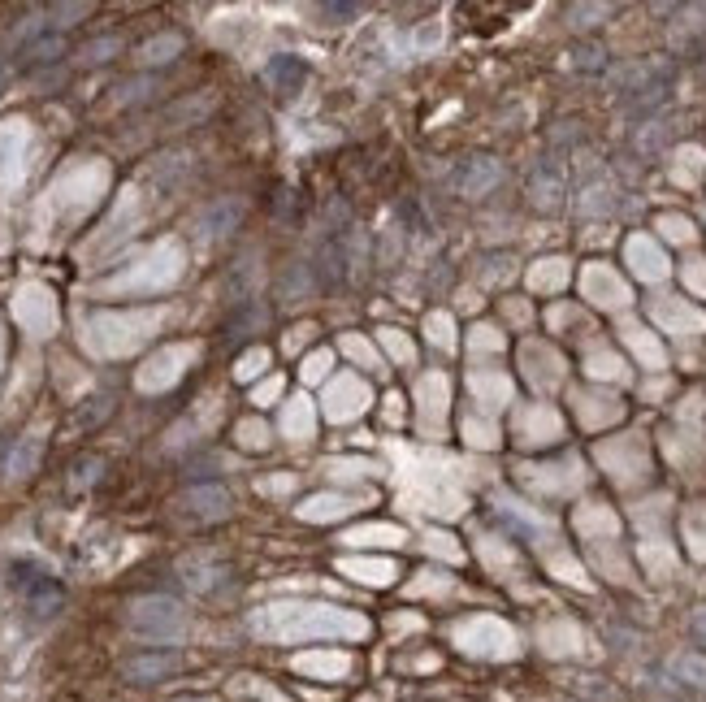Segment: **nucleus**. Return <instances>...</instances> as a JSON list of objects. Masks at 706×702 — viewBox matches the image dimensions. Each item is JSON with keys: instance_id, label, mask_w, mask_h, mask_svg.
<instances>
[{"instance_id": "19", "label": "nucleus", "mask_w": 706, "mask_h": 702, "mask_svg": "<svg viewBox=\"0 0 706 702\" xmlns=\"http://www.w3.org/2000/svg\"><path fill=\"white\" fill-rule=\"evenodd\" d=\"M655 321L659 325H668V330H702V317L694 308H685V304H672V299H663V304H655Z\"/></svg>"}, {"instance_id": "35", "label": "nucleus", "mask_w": 706, "mask_h": 702, "mask_svg": "<svg viewBox=\"0 0 706 702\" xmlns=\"http://www.w3.org/2000/svg\"><path fill=\"white\" fill-rule=\"evenodd\" d=\"M347 542H360V546H369V542H403V533H399V529H390V525H373V529L347 533Z\"/></svg>"}, {"instance_id": "10", "label": "nucleus", "mask_w": 706, "mask_h": 702, "mask_svg": "<svg viewBox=\"0 0 706 702\" xmlns=\"http://www.w3.org/2000/svg\"><path fill=\"white\" fill-rule=\"evenodd\" d=\"M325 399H330V403H325V412H330L334 421H351L356 412H364L369 390H364V382H356V377H334L330 395H325Z\"/></svg>"}, {"instance_id": "18", "label": "nucleus", "mask_w": 706, "mask_h": 702, "mask_svg": "<svg viewBox=\"0 0 706 702\" xmlns=\"http://www.w3.org/2000/svg\"><path fill=\"white\" fill-rule=\"evenodd\" d=\"M343 572H351L356 581H369V585L395 581V564H390V559H343Z\"/></svg>"}, {"instance_id": "24", "label": "nucleus", "mask_w": 706, "mask_h": 702, "mask_svg": "<svg viewBox=\"0 0 706 702\" xmlns=\"http://www.w3.org/2000/svg\"><path fill=\"white\" fill-rule=\"evenodd\" d=\"M473 390L481 395V403H507L512 399V382H507L503 373H473Z\"/></svg>"}, {"instance_id": "42", "label": "nucleus", "mask_w": 706, "mask_h": 702, "mask_svg": "<svg viewBox=\"0 0 706 702\" xmlns=\"http://www.w3.org/2000/svg\"><path fill=\"white\" fill-rule=\"evenodd\" d=\"M603 57H607V52L598 44H585V48L572 52V65H577V70H603Z\"/></svg>"}, {"instance_id": "58", "label": "nucleus", "mask_w": 706, "mask_h": 702, "mask_svg": "<svg viewBox=\"0 0 706 702\" xmlns=\"http://www.w3.org/2000/svg\"><path fill=\"white\" fill-rule=\"evenodd\" d=\"M325 369H330V356H325V351H321V356H312V360L304 364V377H321Z\"/></svg>"}, {"instance_id": "43", "label": "nucleus", "mask_w": 706, "mask_h": 702, "mask_svg": "<svg viewBox=\"0 0 706 702\" xmlns=\"http://www.w3.org/2000/svg\"><path fill=\"white\" fill-rule=\"evenodd\" d=\"M577 689H581L585 698H594V702H620L616 689H607L603 681H598V676H585V681H577Z\"/></svg>"}, {"instance_id": "34", "label": "nucleus", "mask_w": 706, "mask_h": 702, "mask_svg": "<svg viewBox=\"0 0 706 702\" xmlns=\"http://www.w3.org/2000/svg\"><path fill=\"white\" fill-rule=\"evenodd\" d=\"M286 429H291L295 438H308L312 434V408H308V399H295L291 408H286Z\"/></svg>"}, {"instance_id": "2", "label": "nucleus", "mask_w": 706, "mask_h": 702, "mask_svg": "<svg viewBox=\"0 0 706 702\" xmlns=\"http://www.w3.org/2000/svg\"><path fill=\"white\" fill-rule=\"evenodd\" d=\"M9 581H13V590L26 598V607H31L35 620L57 616L61 603H65L61 581L52 577V572L39 564V559H26V555H22V559H9Z\"/></svg>"}, {"instance_id": "60", "label": "nucleus", "mask_w": 706, "mask_h": 702, "mask_svg": "<svg viewBox=\"0 0 706 702\" xmlns=\"http://www.w3.org/2000/svg\"><path fill=\"white\" fill-rule=\"evenodd\" d=\"M5 74H9V65H5V57H0V83H5Z\"/></svg>"}, {"instance_id": "28", "label": "nucleus", "mask_w": 706, "mask_h": 702, "mask_svg": "<svg viewBox=\"0 0 706 702\" xmlns=\"http://www.w3.org/2000/svg\"><path fill=\"white\" fill-rule=\"evenodd\" d=\"M564 278H568V260H542V265L529 273V282L538 286V291H555V286H564Z\"/></svg>"}, {"instance_id": "26", "label": "nucleus", "mask_w": 706, "mask_h": 702, "mask_svg": "<svg viewBox=\"0 0 706 702\" xmlns=\"http://www.w3.org/2000/svg\"><path fill=\"white\" fill-rule=\"evenodd\" d=\"M672 676L689 689H706V659L702 655H676L672 659Z\"/></svg>"}, {"instance_id": "46", "label": "nucleus", "mask_w": 706, "mask_h": 702, "mask_svg": "<svg viewBox=\"0 0 706 702\" xmlns=\"http://www.w3.org/2000/svg\"><path fill=\"white\" fill-rule=\"evenodd\" d=\"M382 338H386L390 356H395V360H403V364H412V356H416V351H412V343H408V338H403L399 330H382Z\"/></svg>"}, {"instance_id": "53", "label": "nucleus", "mask_w": 706, "mask_h": 702, "mask_svg": "<svg viewBox=\"0 0 706 702\" xmlns=\"http://www.w3.org/2000/svg\"><path fill=\"white\" fill-rule=\"evenodd\" d=\"M603 5H581V9H572V26H594V18H603Z\"/></svg>"}, {"instance_id": "32", "label": "nucleus", "mask_w": 706, "mask_h": 702, "mask_svg": "<svg viewBox=\"0 0 706 702\" xmlns=\"http://www.w3.org/2000/svg\"><path fill=\"white\" fill-rule=\"evenodd\" d=\"M425 334H429V343H434L438 351H451V347H455V334H451V317H447V312H434V317L425 321Z\"/></svg>"}, {"instance_id": "52", "label": "nucleus", "mask_w": 706, "mask_h": 702, "mask_svg": "<svg viewBox=\"0 0 706 702\" xmlns=\"http://www.w3.org/2000/svg\"><path fill=\"white\" fill-rule=\"evenodd\" d=\"M590 369H594V377H620V373H624V364H620L616 356H594V360H590Z\"/></svg>"}, {"instance_id": "40", "label": "nucleus", "mask_w": 706, "mask_h": 702, "mask_svg": "<svg viewBox=\"0 0 706 702\" xmlns=\"http://www.w3.org/2000/svg\"><path fill=\"white\" fill-rule=\"evenodd\" d=\"M260 369H269V351H265V347H256V351H247V356L239 360V369H234V373H239V377H243V382H252V377H256Z\"/></svg>"}, {"instance_id": "9", "label": "nucleus", "mask_w": 706, "mask_h": 702, "mask_svg": "<svg viewBox=\"0 0 706 702\" xmlns=\"http://www.w3.org/2000/svg\"><path fill=\"white\" fill-rule=\"evenodd\" d=\"M581 286H585V295H590L594 304H603V308H624V304H629V286H624L607 265H590V269H585Z\"/></svg>"}, {"instance_id": "41", "label": "nucleus", "mask_w": 706, "mask_h": 702, "mask_svg": "<svg viewBox=\"0 0 706 702\" xmlns=\"http://www.w3.org/2000/svg\"><path fill=\"white\" fill-rule=\"evenodd\" d=\"M659 230L668 234L672 243H689V239H694V226H689L685 217H659Z\"/></svg>"}, {"instance_id": "49", "label": "nucleus", "mask_w": 706, "mask_h": 702, "mask_svg": "<svg viewBox=\"0 0 706 702\" xmlns=\"http://www.w3.org/2000/svg\"><path fill=\"white\" fill-rule=\"evenodd\" d=\"M204 113H208V100H182L178 109H169L165 122H182V117L191 122V117H204Z\"/></svg>"}, {"instance_id": "47", "label": "nucleus", "mask_w": 706, "mask_h": 702, "mask_svg": "<svg viewBox=\"0 0 706 702\" xmlns=\"http://www.w3.org/2000/svg\"><path fill=\"white\" fill-rule=\"evenodd\" d=\"M607 195H616V191H611V187H590V191H585V200H581V208H585V213H603V208L616 204V200H607Z\"/></svg>"}, {"instance_id": "13", "label": "nucleus", "mask_w": 706, "mask_h": 702, "mask_svg": "<svg viewBox=\"0 0 706 702\" xmlns=\"http://www.w3.org/2000/svg\"><path fill=\"white\" fill-rule=\"evenodd\" d=\"M304 78H308V65L299 57H291V52H278V57L265 65V83L273 91H282V96H291V91L304 87Z\"/></svg>"}, {"instance_id": "23", "label": "nucleus", "mask_w": 706, "mask_h": 702, "mask_svg": "<svg viewBox=\"0 0 706 702\" xmlns=\"http://www.w3.org/2000/svg\"><path fill=\"white\" fill-rule=\"evenodd\" d=\"M178 52H182V35L169 31V35L148 39V44L139 48V61H143V65H165V61H174Z\"/></svg>"}, {"instance_id": "3", "label": "nucleus", "mask_w": 706, "mask_h": 702, "mask_svg": "<svg viewBox=\"0 0 706 702\" xmlns=\"http://www.w3.org/2000/svg\"><path fill=\"white\" fill-rule=\"evenodd\" d=\"M126 624H130V633L148 637V642H178V637L187 633V611H182L174 598L152 594V598H135V603H130Z\"/></svg>"}, {"instance_id": "57", "label": "nucleus", "mask_w": 706, "mask_h": 702, "mask_svg": "<svg viewBox=\"0 0 706 702\" xmlns=\"http://www.w3.org/2000/svg\"><path fill=\"white\" fill-rule=\"evenodd\" d=\"M243 442H247V447H265V442H269V429H265V425H243Z\"/></svg>"}, {"instance_id": "38", "label": "nucleus", "mask_w": 706, "mask_h": 702, "mask_svg": "<svg viewBox=\"0 0 706 702\" xmlns=\"http://www.w3.org/2000/svg\"><path fill=\"white\" fill-rule=\"evenodd\" d=\"M39 460V438H26L18 451H13V460H9V473H31Z\"/></svg>"}, {"instance_id": "4", "label": "nucleus", "mask_w": 706, "mask_h": 702, "mask_svg": "<svg viewBox=\"0 0 706 702\" xmlns=\"http://www.w3.org/2000/svg\"><path fill=\"white\" fill-rule=\"evenodd\" d=\"M455 642H460L468 655H486V659H503V655H512V650H516L512 629L499 624V620H490V616L464 624V629L455 633Z\"/></svg>"}, {"instance_id": "54", "label": "nucleus", "mask_w": 706, "mask_h": 702, "mask_svg": "<svg viewBox=\"0 0 706 702\" xmlns=\"http://www.w3.org/2000/svg\"><path fill=\"white\" fill-rule=\"evenodd\" d=\"M343 473V477H369L373 473V464H356V460H338V464H330V473Z\"/></svg>"}, {"instance_id": "20", "label": "nucleus", "mask_w": 706, "mask_h": 702, "mask_svg": "<svg viewBox=\"0 0 706 702\" xmlns=\"http://www.w3.org/2000/svg\"><path fill=\"white\" fill-rule=\"evenodd\" d=\"M421 399H425V429H442V412H447V382L442 377H425L421 382Z\"/></svg>"}, {"instance_id": "56", "label": "nucleus", "mask_w": 706, "mask_h": 702, "mask_svg": "<svg viewBox=\"0 0 706 702\" xmlns=\"http://www.w3.org/2000/svg\"><path fill=\"white\" fill-rule=\"evenodd\" d=\"M438 39H442V26L429 22V26H421V31H416V48H434Z\"/></svg>"}, {"instance_id": "29", "label": "nucleus", "mask_w": 706, "mask_h": 702, "mask_svg": "<svg viewBox=\"0 0 706 702\" xmlns=\"http://www.w3.org/2000/svg\"><path fill=\"white\" fill-rule=\"evenodd\" d=\"M295 668H304V672H321V676H343L351 668V659L347 655H304L295 663Z\"/></svg>"}, {"instance_id": "8", "label": "nucleus", "mask_w": 706, "mask_h": 702, "mask_svg": "<svg viewBox=\"0 0 706 702\" xmlns=\"http://www.w3.org/2000/svg\"><path fill=\"white\" fill-rule=\"evenodd\" d=\"M182 668V655L174 650H156V655H130L122 663V676L135 685H152V681H165V676H174Z\"/></svg>"}, {"instance_id": "7", "label": "nucleus", "mask_w": 706, "mask_h": 702, "mask_svg": "<svg viewBox=\"0 0 706 702\" xmlns=\"http://www.w3.org/2000/svg\"><path fill=\"white\" fill-rule=\"evenodd\" d=\"M230 490L226 486H191L178 499V512L187 520H226L230 516Z\"/></svg>"}, {"instance_id": "25", "label": "nucleus", "mask_w": 706, "mask_h": 702, "mask_svg": "<svg viewBox=\"0 0 706 702\" xmlns=\"http://www.w3.org/2000/svg\"><path fill=\"white\" fill-rule=\"evenodd\" d=\"M256 325H265V308H256V304H239L230 312V321H226V338H247L256 330Z\"/></svg>"}, {"instance_id": "16", "label": "nucleus", "mask_w": 706, "mask_h": 702, "mask_svg": "<svg viewBox=\"0 0 706 702\" xmlns=\"http://www.w3.org/2000/svg\"><path fill=\"white\" fill-rule=\"evenodd\" d=\"M178 572H182V581L191 585V590H200V594H208L213 585H221L226 581V568L217 564V559H204V555H195V559H182L178 564Z\"/></svg>"}, {"instance_id": "11", "label": "nucleus", "mask_w": 706, "mask_h": 702, "mask_svg": "<svg viewBox=\"0 0 706 702\" xmlns=\"http://www.w3.org/2000/svg\"><path fill=\"white\" fill-rule=\"evenodd\" d=\"M529 200H533V208H559L564 204V174L551 165V161H542L538 169H533V178H529Z\"/></svg>"}, {"instance_id": "1", "label": "nucleus", "mask_w": 706, "mask_h": 702, "mask_svg": "<svg viewBox=\"0 0 706 702\" xmlns=\"http://www.w3.org/2000/svg\"><path fill=\"white\" fill-rule=\"evenodd\" d=\"M260 633L273 637H360L369 624L351 611L338 607H317V603H299V607H269L256 620Z\"/></svg>"}, {"instance_id": "27", "label": "nucleus", "mask_w": 706, "mask_h": 702, "mask_svg": "<svg viewBox=\"0 0 706 702\" xmlns=\"http://www.w3.org/2000/svg\"><path fill=\"white\" fill-rule=\"evenodd\" d=\"M61 52H65V39H61L57 31H48L44 39H35V44L22 52V61H26V65H48V61H57Z\"/></svg>"}, {"instance_id": "59", "label": "nucleus", "mask_w": 706, "mask_h": 702, "mask_svg": "<svg viewBox=\"0 0 706 702\" xmlns=\"http://www.w3.org/2000/svg\"><path fill=\"white\" fill-rule=\"evenodd\" d=\"M689 629H694L698 642H706V607H698L694 616H689Z\"/></svg>"}, {"instance_id": "12", "label": "nucleus", "mask_w": 706, "mask_h": 702, "mask_svg": "<svg viewBox=\"0 0 706 702\" xmlns=\"http://www.w3.org/2000/svg\"><path fill=\"white\" fill-rule=\"evenodd\" d=\"M629 265H633L637 278H646V282L668 278V260H663L659 243H655V239H646V234H637V239H629Z\"/></svg>"}, {"instance_id": "31", "label": "nucleus", "mask_w": 706, "mask_h": 702, "mask_svg": "<svg viewBox=\"0 0 706 702\" xmlns=\"http://www.w3.org/2000/svg\"><path fill=\"white\" fill-rule=\"evenodd\" d=\"M70 486L74 490H87V486H96V481H100V473H104V460H100V455H87V460H78L74 468H70Z\"/></svg>"}, {"instance_id": "44", "label": "nucleus", "mask_w": 706, "mask_h": 702, "mask_svg": "<svg viewBox=\"0 0 706 702\" xmlns=\"http://www.w3.org/2000/svg\"><path fill=\"white\" fill-rule=\"evenodd\" d=\"M187 165H191V156H187V152H169V156H161V165H156L152 174H156V178H178Z\"/></svg>"}, {"instance_id": "30", "label": "nucleus", "mask_w": 706, "mask_h": 702, "mask_svg": "<svg viewBox=\"0 0 706 702\" xmlns=\"http://www.w3.org/2000/svg\"><path fill=\"white\" fill-rule=\"evenodd\" d=\"M685 538H689V546H694V555L706 559V503L685 516Z\"/></svg>"}, {"instance_id": "39", "label": "nucleus", "mask_w": 706, "mask_h": 702, "mask_svg": "<svg viewBox=\"0 0 706 702\" xmlns=\"http://www.w3.org/2000/svg\"><path fill=\"white\" fill-rule=\"evenodd\" d=\"M152 87H156L152 78H130V83L117 87V104H139V100H148Z\"/></svg>"}, {"instance_id": "36", "label": "nucleus", "mask_w": 706, "mask_h": 702, "mask_svg": "<svg viewBox=\"0 0 706 702\" xmlns=\"http://www.w3.org/2000/svg\"><path fill=\"white\" fill-rule=\"evenodd\" d=\"M629 343L637 347V356H642L646 364H655V369L663 364V347L655 343V338H646V330H629Z\"/></svg>"}, {"instance_id": "21", "label": "nucleus", "mask_w": 706, "mask_h": 702, "mask_svg": "<svg viewBox=\"0 0 706 702\" xmlns=\"http://www.w3.org/2000/svg\"><path fill=\"white\" fill-rule=\"evenodd\" d=\"M44 35H48V13H26V18H18L9 26V44L22 48V52L31 48L35 39H44Z\"/></svg>"}, {"instance_id": "55", "label": "nucleus", "mask_w": 706, "mask_h": 702, "mask_svg": "<svg viewBox=\"0 0 706 702\" xmlns=\"http://www.w3.org/2000/svg\"><path fill=\"white\" fill-rule=\"evenodd\" d=\"M685 282L694 286V291H706V265H702V260H689V269H685Z\"/></svg>"}, {"instance_id": "50", "label": "nucleus", "mask_w": 706, "mask_h": 702, "mask_svg": "<svg viewBox=\"0 0 706 702\" xmlns=\"http://www.w3.org/2000/svg\"><path fill=\"white\" fill-rule=\"evenodd\" d=\"M343 347H347V351H351V356H356L360 364H369V369H377V351H373L369 343H364V338H347Z\"/></svg>"}, {"instance_id": "17", "label": "nucleus", "mask_w": 706, "mask_h": 702, "mask_svg": "<svg viewBox=\"0 0 706 702\" xmlns=\"http://www.w3.org/2000/svg\"><path fill=\"white\" fill-rule=\"evenodd\" d=\"M520 438L525 442H551L559 438V416L551 408H529L520 416Z\"/></svg>"}, {"instance_id": "45", "label": "nucleus", "mask_w": 706, "mask_h": 702, "mask_svg": "<svg viewBox=\"0 0 706 702\" xmlns=\"http://www.w3.org/2000/svg\"><path fill=\"white\" fill-rule=\"evenodd\" d=\"M91 5H52L48 9V22H57V26H74V18H87Z\"/></svg>"}, {"instance_id": "22", "label": "nucleus", "mask_w": 706, "mask_h": 702, "mask_svg": "<svg viewBox=\"0 0 706 702\" xmlns=\"http://www.w3.org/2000/svg\"><path fill=\"white\" fill-rule=\"evenodd\" d=\"M312 291V269L308 265H291L282 273V282H278V299L282 304H299Z\"/></svg>"}, {"instance_id": "37", "label": "nucleus", "mask_w": 706, "mask_h": 702, "mask_svg": "<svg viewBox=\"0 0 706 702\" xmlns=\"http://www.w3.org/2000/svg\"><path fill=\"white\" fill-rule=\"evenodd\" d=\"M113 52H122V39H96V44H87L83 52H78V57H83L87 65H100V61H109L113 57Z\"/></svg>"}, {"instance_id": "61", "label": "nucleus", "mask_w": 706, "mask_h": 702, "mask_svg": "<svg viewBox=\"0 0 706 702\" xmlns=\"http://www.w3.org/2000/svg\"><path fill=\"white\" fill-rule=\"evenodd\" d=\"M178 702H213V698H178Z\"/></svg>"}, {"instance_id": "15", "label": "nucleus", "mask_w": 706, "mask_h": 702, "mask_svg": "<svg viewBox=\"0 0 706 702\" xmlns=\"http://www.w3.org/2000/svg\"><path fill=\"white\" fill-rule=\"evenodd\" d=\"M252 291H256V256H239L226 273V299L230 308L239 304H252Z\"/></svg>"}, {"instance_id": "14", "label": "nucleus", "mask_w": 706, "mask_h": 702, "mask_svg": "<svg viewBox=\"0 0 706 702\" xmlns=\"http://www.w3.org/2000/svg\"><path fill=\"white\" fill-rule=\"evenodd\" d=\"M356 507H364V499H351V494H317V499H308L299 507V516L304 520H343L356 512Z\"/></svg>"}, {"instance_id": "48", "label": "nucleus", "mask_w": 706, "mask_h": 702, "mask_svg": "<svg viewBox=\"0 0 706 702\" xmlns=\"http://www.w3.org/2000/svg\"><path fill=\"white\" fill-rule=\"evenodd\" d=\"M663 139H668V126H663V122H650V130H642V135H637V148H642V152H655V148H663Z\"/></svg>"}, {"instance_id": "6", "label": "nucleus", "mask_w": 706, "mask_h": 702, "mask_svg": "<svg viewBox=\"0 0 706 702\" xmlns=\"http://www.w3.org/2000/svg\"><path fill=\"white\" fill-rule=\"evenodd\" d=\"M503 178V165L494 161V156H473V161H464L460 169H455V191L468 195V200H481V195H490L494 187H499Z\"/></svg>"}, {"instance_id": "33", "label": "nucleus", "mask_w": 706, "mask_h": 702, "mask_svg": "<svg viewBox=\"0 0 706 702\" xmlns=\"http://www.w3.org/2000/svg\"><path fill=\"white\" fill-rule=\"evenodd\" d=\"M109 395H96V399H87V408H78L74 412V429H91V425H100L104 416H109Z\"/></svg>"}, {"instance_id": "51", "label": "nucleus", "mask_w": 706, "mask_h": 702, "mask_svg": "<svg viewBox=\"0 0 706 702\" xmlns=\"http://www.w3.org/2000/svg\"><path fill=\"white\" fill-rule=\"evenodd\" d=\"M321 18L325 22H351V18H360V5H321Z\"/></svg>"}, {"instance_id": "5", "label": "nucleus", "mask_w": 706, "mask_h": 702, "mask_svg": "<svg viewBox=\"0 0 706 702\" xmlns=\"http://www.w3.org/2000/svg\"><path fill=\"white\" fill-rule=\"evenodd\" d=\"M243 200L239 195H221V200H213V204H204L200 208V217H195V234H200V239H226V234L239 226L243 221Z\"/></svg>"}]
</instances>
